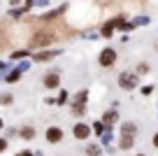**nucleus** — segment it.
Instances as JSON below:
<instances>
[{"label":"nucleus","mask_w":158,"mask_h":156,"mask_svg":"<svg viewBox=\"0 0 158 156\" xmlns=\"http://www.w3.org/2000/svg\"><path fill=\"white\" fill-rule=\"evenodd\" d=\"M153 147H158V133L153 135Z\"/></svg>","instance_id":"393cba45"},{"label":"nucleus","mask_w":158,"mask_h":156,"mask_svg":"<svg viewBox=\"0 0 158 156\" xmlns=\"http://www.w3.org/2000/svg\"><path fill=\"white\" fill-rule=\"evenodd\" d=\"M86 96H89V93L81 91V93L77 96V100H74V105H72V112L77 114V117H81V114H84V102H86Z\"/></svg>","instance_id":"20e7f679"},{"label":"nucleus","mask_w":158,"mask_h":156,"mask_svg":"<svg viewBox=\"0 0 158 156\" xmlns=\"http://www.w3.org/2000/svg\"><path fill=\"white\" fill-rule=\"evenodd\" d=\"M135 24H137V26H147V24H149V16H139Z\"/></svg>","instance_id":"a211bd4d"},{"label":"nucleus","mask_w":158,"mask_h":156,"mask_svg":"<svg viewBox=\"0 0 158 156\" xmlns=\"http://www.w3.org/2000/svg\"><path fill=\"white\" fill-rule=\"evenodd\" d=\"M86 154H89V156H100V147L98 145H91L89 149H86Z\"/></svg>","instance_id":"dca6fc26"},{"label":"nucleus","mask_w":158,"mask_h":156,"mask_svg":"<svg viewBox=\"0 0 158 156\" xmlns=\"http://www.w3.org/2000/svg\"><path fill=\"white\" fill-rule=\"evenodd\" d=\"M7 44H10L7 30H5V26H0V51H2V49H7Z\"/></svg>","instance_id":"1a4fd4ad"},{"label":"nucleus","mask_w":158,"mask_h":156,"mask_svg":"<svg viewBox=\"0 0 158 156\" xmlns=\"http://www.w3.org/2000/svg\"><path fill=\"white\" fill-rule=\"evenodd\" d=\"M56 54H58V51H42V54L35 56V61H49V58H54Z\"/></svg>","instance_id":"9b49d317"},{"label":"nucleus","mask_w":158,"mask_h":156,"mask_svg":"<svg viewBox=\"0 0 158 156\" xmlns=\"http://www.w3.org/2000/svg\"><path fill=\"white\" fill-rule=\"evenodd\" d=\"M23 56H28V51H16V54H12V58H23Z\"/></svg>","instance_id":"6ab92c4d"},{"label":"nucleus","mask_w":158,"mask_h":156,"mask_svg":"<svg viewBox=\"0 0 158 156\" xmlns=\"http://www.w3.org/2000/svg\"><path fill=\"white\" fill-rule=\"evenodd\" d=\"M0 102H5V105H7V102H12V96H10V93H7V96H2V98H0Z\"/></svg>","instance_id":"4be33fe9"},{"label":"nucleus","mask_w":158,"mask_h":156,"mask_svg":"<svg viewBox=\"0 0 158 156\" xmlns=\"http://www.w3.org/2000/svg\"><path fill=\"white\" fill-rule=\"evenodd\" d=\"M114 61H116V51H114V49H102V54H100V65L109 68V65H114Z\"/></svg>","instance_id":"7ed1b4c3"},{"label":"nucleus","mask_w":158,"mask_h":156,"mask_svg":"<svg viewBox=\"0 0 158 156\" xmlns=\"http://www.w3.org/2000/svg\"><path fill=\"white\" fill-rule=\"evenodd\" d=\"M135 131H137V128H135V124H123V126H121V133H126V135H135Z\"/></svg>","instance_id":"f8f14e48"},{"label":"nucleus","mask_w":158,"mask_h":156,"mask_svg":"<svg viewBox=\"0 0 158 156\" xmlns=\"http://www.w3.org/2000/svg\"><path fill=\"white\" fill-rule=\"evenodd\" d=\"M54 40H58V33L54 28H47V30H37V33L30 37V49H42V47H49Z\"/></svg>","instance_id":"f257e3e1"},{"label":"nucleus","mask_w":158,"mask_h":156,"mask_svg":"<svg viewBox=\"0 0 158 156\" xmlns=\"http://www.w3.org/2000/svg\"><path fill=\"white\" fill-rule=\"evenodd\" d=\"M7 149V140H2V137H0V151H5Z\"/></svg>","instance_id":"5701e85b"},{"label":"nucleus","mask_w":158,"mask_h":156,"mask_svg":"<svg viewBox=\"0 0 158 156\" xmlns=\"http://www.w3.org/2000/svg\"><path fill=\"white\" fill-rule=\"evenodd\" d=\"M137 72H149V65L147 63H139L137 65Z\"/></svg>","instance_id":"aec40b11"},{"label":"nucleus","mask_w":158,"mask_h":156,"mask_svg":"<svg viewBox=\"0 0 158 156\" xmlns=\"http://www.w3.org/2000/svg\"><path fill=\"white\" fill-rule=\"evenodd\" d=\"M0 126H2V121H0Z\"/></svg>","instance_id":"c85d7f7f"},{"label":"nucleus","mask_w":158,"mask_h":156,"mask_svg":"<svg viewBox=\"0 0 158 156\" xmlns=\"http://www.w3.org/2000/svg\"><path fill=\"white\" fill-rule=\"evenodd\" d=\"M58 84H60V79H58V75H56V72H51V75H47V77H44V86L47 89H56Z\"/></svg>","instance_id":"0eeeda50"},{"label":"nucleus","mask_w":158,"mask_h":156,"mask_svg":"<svg viewBox=\"0 0 158 156\" xmlns=\"http://www.w3.org/2000/svg\"><path fill=\"white\" fill-rule=\"evenodd\" d=\"M102 121H105V124H109V126H112V124L116 121V112H107V114H105V117H102Z\"/></svg>","instance_id":"2eb2a0df"},{"label":"nucleus","mask_w":158,"mask_h":156,"mask_svg":"<svg viewBox=\"0 0 158 156\" xmlns=\"http://www.w3.org/2000/svg\"><path fill=\"white\" fill-rule=\"evenodd\" d=\"M60 137H63V131H60V128L51 126L49 131H47V140L49 142H60Z\"/></svg>","instance_id":"423d86ee"},{"label":"nucleus","mask_w":158,"mask_h":156,"mask_svg":"<svg viewBox=\"0 0 158 156\" xmlns=\"http://www.w3.org/2000/svg\"><path fill=\"white\" fill-rule=\"evenodd\" d=\"M137 156H142V154H137Z\"/></svg>","instance_id":"c756f323"},{"label":"nucleus","mask_w":158,"mask_h":156,"mask_svg":"<svg viewBox=\"0 0 158 156\" xmlns=\"http://www.w3.org/2000/svg\"><path fill=\"white\" fill-rule=\"evenodd\" d=\"M35 5H47V0H33Z\"/></svg>","instance_id":"b1692460"},{"label":"nucleus","mask_w":158,"mask_h":156,"mask_svg":"<svg viewBox=\"0 0 158 156\" xmlns=\"http://www.w3.org/2000/svg\"><path fill=\"white\" fill-rule=\"evenodd\" d=\"M156 49H158V42H156Z\"/></svg>","instance_id":"cd10ccee"},{"label":"nucleus","mask_w":158,"mask_h":156,"mask_svg":"<svg viewBox=\"0 0 158 156\" xmlns=\"http://www.w3.org/2000/svg\"><path fill=\"white\" fill-rule=\"evenodd\" d=\"M12 2H14V5H16V2H19V0H12Z\"/></svg>","instance_id":"bb28decb"},{"label":"nucleus","mask_w":158,"mask_h":156,"mask_svg":"<svg viewBox=\"0 0 158 156\" xmlns=\"http://www.w3.org/2000/svg\"><path fill=\"white\" fill-rule=\"evenodd\" d=\"M65 100H68V93H65V91H63V93H60V96H58V102H60V105H63V102H65Z\"/></svg>","instance_id":"412c9836"},{"label":"nucleus","mask_w":158,"mask_h":156,"mask_svg":"<svg viewBox=\"0 0 158 156\" xmlns=\"http://www.w3.org/2000/svg\"><path fill=\"white\" fill-rule=\"evenodd\" d=\"M93 131L98 133V135H102V133H105V124H95V126H93Z\"/></svg>","instance_id":"f3484780"},{"label":"nucleus","mask_w":158,"mask_h":156,"mask_svg":"<svg viewBox=\"0 0 158 156\" xmlns=\"http://www.w3.org/2000/svg\"><path fill=\"white\" fill-rule=\"evenodd\" d=\"M133 140H135V135H126V133H121V149H130V147H133Z\"/></svg>","instance_id":"6e6552de"},{"label":"nucleus","mask_w":158,"mask_h":156,"mask_svg":"<svg viewBox=\"0 0 158 156\" xmlns=\"http://www.w3.org/2000/svg\"><path fill=\"white\" fill-rule=\"evenodd\" d=\"M21 72H23V70H21V68H16L14 72H10V75H7V77H5V79H7V82H16V79L21 77Z\"/></svg>","instance_id":"ddd939ff"},{"label":"nucleus","mask_w":158,"mask_h":156,"mask_svg":"<svg viewBox=\"0 0 158 156\" xmlns=\"http://www.w3.org/2000/svg\"><path fill=\"white\" fill-rule=\"evenodd\" d=\"M118 86H121V89H128V91H130V89H135V86H137V77H135V75L123 72L121 77H118Z\"/></svg>","instance_id":"f03ea898"},{"label":"nucleus","mask_w":158,"mask_h":156,"mask_svg":"<svg viewBox=\"0 0 158 156\" xmlns=\"http://www.w3.org/2000/svg\"><path fill=\"white\" fill-rule=\"evenodd\" d=\"M19 156H33V154H30V151H21Z\"/></svg>","instance_id":"a878e982"},{"label":"nucleus","mask_w":158,"mask_h":156,"mask_svg":"<svg viewBox=\"0 0 158 156\" xmlns=\"http://www.w3.org/2000/svg\"><path fill=\"white\" fill-rule=\"evenodd\" d=\"M89 135H91V128L86 126V124H77V126H74V137H79V140H86Z\"/></svg>","instance_id":"39448f33"},{"label":"nucleus","mask_w":158,"mask_h":156,"mask_svg":"<svg viewBox=\"0 0 158 156\" xmlns=\"http://www.w3.org/2000/svg\"><path fill=\"white\" fill-rule=\"evenodd\" d=\"M21 137H26V140H33V137H35V131H33L30 126H26L23 131H21Z\"/></svg>","instance_id":"4468645a"},{"label":"nucleus","mask_w":158,"mask_h":156,"mask_svg":"<svg viewBox=\"0 0 158 156\" xmlns=\"http://www.w3.org/2000/svg\"><path fill=\"white\" fill-rule=\"evenodd\" d=\"M114 28H116V21H107V24L102 26V35H105V37H112Z\"/></svg>","instance_id":"9d476101"}]
</instances>
